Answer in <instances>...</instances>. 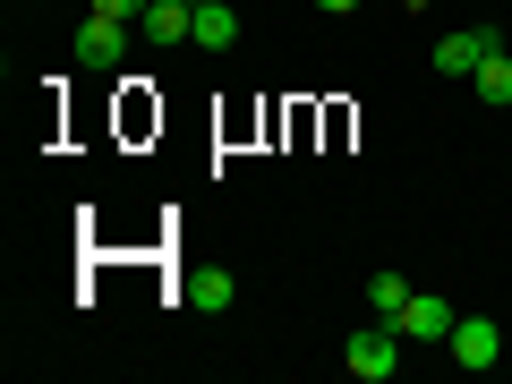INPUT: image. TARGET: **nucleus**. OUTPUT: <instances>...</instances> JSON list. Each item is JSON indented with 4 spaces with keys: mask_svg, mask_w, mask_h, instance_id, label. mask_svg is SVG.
<instances>
[{
    "mask_svg": "<svg viewBox=\"0 0 512 384\" xmlns=\"http://www.w3.org/2000/svg\"><path fill=\"white\" fill-rule=\"evenodd\" d=\"M402 325H393V316H367V325L359 333H350V350H342V359H350V376H359V384H384V376H393V367H402Z\"/></svg>",
    "mask_w": 512,
    "mask_h": 384,
    "instance_id": "1",
    "label": "nucleus"
},
{
    "mask_svg": "<svg viewBox=\"0 0 512 384\" xmlns=\"http://www.w3.org/2000/svg\"><path fill=\"white\" fill-rule=\"evenodd\" d=\"M444 350H453V367H495L504 359V333H495V316H453V333H444Z\"/></svg>",
    "mask_w": 512,
    "mask_h": 384,
    "instance_id": "2",
    "label": "nucleus"
},
{
    "mask_svg": "<svg viewBox=\"0 0 512 384\" xmlns=\"http://www.w3.org/2000/svg\"><path fill=\"white\" fill-rule=\"evenodd\" d=\"M393 325H402V342H444V333H453V299H436V291H410Z\"/></svg>",
    "mask_w": 512,
    "mask_h": 384,
    "instance_id": "3",
    "label": "nucleus"
},
{
    "mask_svg": "<svg viewBox=\"0 0 512 384\" xmlns=\"http://www.w3.org/2000/svg\"><path fill=\"white\" fill-rule=\"evenodd\" d=\"M487 52H495V26H453V35L436 43V69H444V77H470Z\"/></svg>",
    "mask_w": 512,
    "mask_h": 384,
    "instance_id": "4",
    "label": "nucleus"
},
{
    "mask_svg": "<svg viewBox=\"0 0 512 384\" xmlns=\"http://www.w3.org/2000/svg\"><path fill=\"white\" fill-rule=\"evenodd\" d=\"M128 26H137V18L86 9V26H77V60H120V52H128Z\"/></svg>",
    "mask_w": 512,
    "mask_h": 384,
    "instance_id": "5",
    "label": "nucleus"
},
{
    "mask_svg": "<svg viewBox=\"0 0 512 384\" xmlns=\"http://www.w3.org/2000/svg\"><path fill=\"white\" fill-rule=\"evenodd\" d=\"M470 94H478L487 111H504V103H512V52H504V43H495V52L470 69Z\"/></svg>",
    "mask_w": 512,
    "mask_h": 384,
    "instance_id": "6",
    "label": "nucleus"
},
{
    "mask_svg": "<svg viewBox=\"0 0 512 384\" xmlns=\"http://www.w3.org/2000/svg\"><path fill=\"white\" fill-rule=\"evenodd\" d=\"M137 26H146L154 43H188V35H197V9H188V0H154Z\"/></svg>",
    "mask_w": 512,
    "mask_h": 384,
    "instance_id": "7",
    "label": "nucleus"
},
{
    "mask_svg": "<svg viewBox=\"0 0 512 384\" xmlns=\"http://www.w3.org/2000/svg\"><path fill=\"white\" fill-rule=\"evenodd\" d=\"M180 299H188V308H231V274H214V265H188V274H180Z\"/></svg>",
    "mask_w": 512,
    "mask_h": 384,
    "instance_id": "8",
    "label": "nucleus"
},
{
    "mask_svg": "<svg viewBox=\"0 0 512 384\" xmlns=\"http://www.w3.org/2000/svg\"><path fill=\"white\" fill-rule=\"evenodd\" d=\"M188 43H205V52H231V43H239L231 0H205V9H197V35H188Z\"/></svg>",
    "mask_w": 512,
    "mask_h": 384,
    "instance_id": "9",
    "label": "nucleus"
},
{
    "mask_svg": "<svg viewBox=\"0 0 512 384\" xmlns=\"http://www.w3.org/2000/svg\"><path fill=\"white\" fill-rule=\"evenodd\" d=\"M402 299H410L402 274H367V316H402Z\"/></svg>",
    "mask_w": 512,
    "mask_h": 384,
    "instance_id": "10",
    "label": "nucleus"
},
{
    "mask_svg": "<svg viewBox=\"0 0 512 384\" xmlns=\"http://www.w3.org/2000/svg\"><path fill=\"white\" fill-rule=\"evenodd\" d=\"M94 9H111V18H146L154 0H94Z\"/></svg>",
    "mask_w": 512,
    "mask_h": 384,
    "instance_id": "11",
    "label": "nucleus"
},
{
    "mask_svg": "<svg viewBox=\"0 0 512 384\" xmlns=\"http://www.w3.org/2000/svg\"><path fill=\"white\" fill-rule=\"evenodd\" d=\"M316 9H333V18H342V9H359V0H316Z\"/></svg>",
    "mask_w": 512,
    "mask_h": 384,
    "instance_id": "12",
    "label": "nucleus"
},
{
    "mask_svg": "<svg viewBox=\"0 0 512 384\" xmlns=\"http://www.w3.org/2000/svg\"><path fill=\"white\" fill-rule=\"evenodd\" d=\"M188 9H205V0H188Z\"/></svg>",
    "mask_w": 512,
    "mask_h": 384,
    "instance_id": "13",
    "label": "nucleus"
}]
</instances>
